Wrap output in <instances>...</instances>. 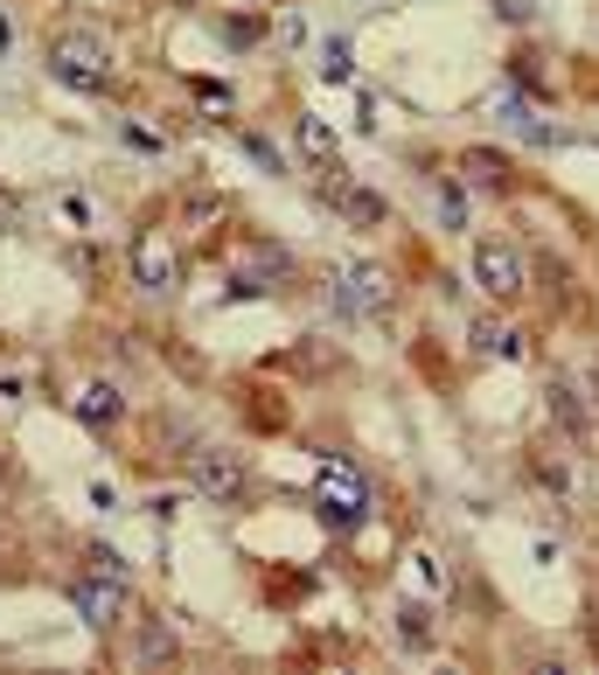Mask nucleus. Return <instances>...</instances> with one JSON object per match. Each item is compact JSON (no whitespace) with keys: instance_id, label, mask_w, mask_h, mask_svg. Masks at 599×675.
<instances>
[{"instance_id":"nucleus-16","label":"nucleus","mask_w":599,"mask_h":675,"mask_svg":"<svg viewBox=\"0 0 599 675\" xmlns=\"http://www.w3.org/2000/svg\"><path fill=\"white\" fill-rule=\"evenodd\" d=\"M467 167H474V175H489V181H502V161H495V154H481V146L467 154Z\"/></svg>"},{"instance_id":"nucleus-8","label":"nucleus","mask_w":599,"mask_h":675,"mask_svg":"<svg viewBox=\"0 0 599 675\" xmlns=\"http://www.w3.org/2000/svg\"><path fill=\"white\" fill-rule=\"evenodd\" d=\"M551 411H557V425H565L572 439H592V404H586V390H572L565 377L551 383Z\"/></svg>"},{"instance_id":"nucleus-12","label":"nucleus","mask_w":599,"mask_h":675,"mask_svg":"<svg viewBox=\"0 0 599 675\" xmlns=\"http://www.w3.org/2000/svg\"><path fill=\"white\" fill-rule=\"evenodd\" d=\"M300 140H307V154H314V161H328V154H334V133H328L321 119H300Z\"/></svg>"},{"instance_id":"nucleus-15","label":"nucleus","mask_w":599,"mask_h":675,"mask_svg":"<svg viewBox=\"0 0 599 675\" xmlns=\"http://www.w3.org/2000/svg\"><path fill=\"white\" fill-rule=\"evenodd\" d=\"M126 146H140V154H161V133H146V126H126Z\"/></svg>"},{"instance_id":"nucleus-2","label":"nucleus","mask_w":599,"mask_h":675,"mask_svg":"<svg viewBox=\"0 0 599 675\" xmlns=\"http://www.w3.org/2000/svg\"><path fill=\"white\" fill-rule=\"evenodd\" d=\"M314 509H321L328 530H355V522L369 516V481L349 474L342 460H328L321 466V487H314Z\"/></svg>"},{"instance_id":"nucleus-6","label":"nucleus","mask_w":599,"mask_h":675,"mask_svg":"<svg viewBox=\"0 0 599 675\" xmlns=\"http://www.w3.org/2000/svg\"><path fill=\"white\" fill-rule=\"evenodd\" d=\"M245 481H251L245 453H223V446H210V453H196V487H202L210 501H237V495H245Z\"/></svg>"},{"instance_id":"nucleus-7","label":"nucleus","mask_w":599,"mask_h":675,"mask_svg":"<svg viewBox=\"0 0 599 675\" xmlns=\"http://www.w3.org/2000/svg\"><path fill=\"white\" fill-rule=\"evenodd\" d=\"M133 279L146 293H175L181 286V258L167 251L161 237H133Z\"/></svg>"},{"instance_id":"nucleus-9","label":"nucleus","mask_w":599,"mask_h":675,"mask_svg":"<svg viewBox=\"0 0 599 675\" xmlns=\"http://www.w3.org/2000/svg\"><path fill=\"white\" fill-rule=\"evenodd\" d=\"M78 418H84V425H119V418H126V398H119L111 383H91L84 398H78Z\"/></svg>"},{"instance_id":"nucleus-10","label":"nucleus","mask_w":599,"mask_h":675,"mask_svg":"<svg viewBox=\"0 0 599 675\" xmlns=\"http://www.w3.org/2000/svg\"><path fill=\"white\" fill-rule=\"evenodd\" d=\"M334 210H342L349 223H384L390 202H384L377 189H334Z\"/></svg>"},{"instance_id":"nucleus-4","label":"nucleus","mask_w":599,"mask_h":675,"mask_svg":"<svg viewBox=\"0 0 599 675\" xmlns=\"http://www.w3.org/2000/svg\"><path fill=\"white\" fill-rule=\"evenodd\" d=\"M49 63H56V78H70V84H84V91H98L111 70H105V43L91 28H63L49 43Z\"/></svg>"},{"instance_id":"nucleus-14","label":"nucleus","mask_w":599,"mask_h":675,"mask_svg":"<svg viewBox=\"0 0 599 675\" xmlns=\"http://www.w3.org/2000/svg\"><path fill=\"white\" fill-rule=\"evenodd\" d=\"M140 654H146V662H161V654H175V633H167V627H146V633H140Z\"/></svg>"},{"instance_id":"nucleus-1","label":"nucleus","mask_w":599,"mask_h":675,"mask_svg":"<svg viewBox=\"0 0 599 675\" xmlns=\"http://www.w3.org/2000/svg\"><path fill=\"white\" fill-rule=\"evenodd\" d=\"M70 606H78V620L91 633H119L126 620H133V592H126V578H111V571L70 578Z\"/></svg>"},{"instance_id":"nucleus-5","label":"nucleus","mask_w":599,"mask_h":675,"mask_svg":"<svg viewBox=\"0 0 599 675\" xmlns=\"http://www.w3.org/2000/svg\"><path fill=\"white\" fill-rule=\"evenodd\" d=\"M334 307H342V313H384V307H390V279H384L377 265L334 272Z\"/></svg>"},{"instance_id":"nucleus-3","label":"nucleus","mask_w":599,"mask_h":675,"mask_svg":"<svg viewBox=\"0 0 599 675\" xmlns=\"http://www.w3.org/2000/svg\"><path fill=\"white\" fill-rule=\"evenodd\" d=\"M474 286L489 293V299H516L522 286H530V265H522L516 244H502V237H481L474 244Z\"/></svg>"},{"instance_id":"nucleus-13","label":"nucleus","mask_w":599,"mask_h":675,"mask_svg":"<svg viewBox=\"0 0 599 675\" xmlns=\"http://www.w3.org/2000/svg\"><path fill=\"white\" fill-rule=\"evenodd\" d=\"M425 633H433V620H425V606H404V613H398V641H411V648H419Z\"/></svg>"},{"instance_id":"nucleus-11","label":"nucleus","mask_w":599,"mask_h":675,"mask_svg":"<svg viewBox=\"0 0 599 675\" xmlns=\"http://www.w3.org/2000/svg\"><path fill=\"white\" fill-rule=\"evenodd\" d=\"M474 342H481V348H495V355H530V342H522V334L495 328V321H474Z\"/></svg>"}]
</instances>
